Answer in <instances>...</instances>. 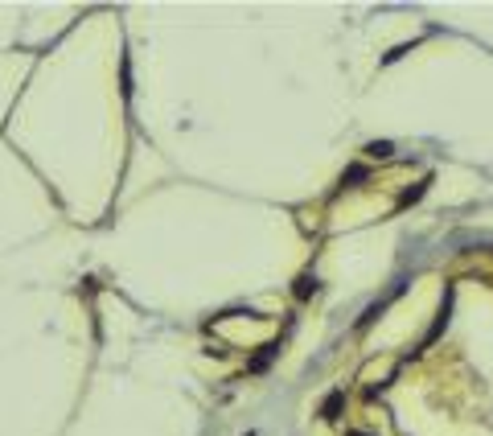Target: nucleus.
<instances>
[{"mask_svg": "<svg viewBox=\"0 0 493 436\" xmlns=\"http://www.w3.org/2000/svg\"><path fill=\"white\" fill-rule=\"evenodd\" d=\"M341 408H346V391H333V395L325 399V408H321V416H325V420H337Z\"/></svg>", "mask_w": 493, "mask_h": 436, "instance_id": "obj_1", "label": "nucleus"}, {"mask_svg": "<svg viewBox=\"0 0 493 436\" xmlns=\"http://www.w3.org/2000/svg\"><path fill=\"white\" fill-rule=\"evenodd\" d=\"M296 301H308V296H312V292H317V276H300V280H296Z\"/></svg>", "mask_w": 493, "mask_h": 436, "instance_id": "obj_2", "label": "nucleus"}, {"mask_svg": "<svg viewBox=\"0 0 493 436\" xmlns=\"http://www.w3.org/2000/svg\"><path fill=\"white\" fill-rule=\"evenodd\" d=\"M346 436H366V432H346Z\"/></svg>", "mask_w": 493, "mask_h": 436, "instance_id": "obj_3", "label": "nucleus"}]
</instances>
